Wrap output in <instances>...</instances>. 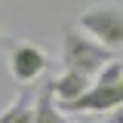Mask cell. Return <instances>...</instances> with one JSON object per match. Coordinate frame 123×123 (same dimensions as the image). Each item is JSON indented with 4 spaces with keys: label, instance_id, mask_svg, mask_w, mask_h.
<instances>
[{
    "label": "cell",
    "instance_id": "3957f363",
    "mask_svg": "<svg viewBox=\"0 0 123 123\" xmlns=\"http://www.w3.org/2000/svg\"><path fill=\"white\" fill-rule=\"evenodd\" d=\"M77 25H80V31H86L92 40L108 46L111 52L123 49V6H117V3L86 6L80 12V18H77Z\"/></svg>",
    "mask_w": 123,
    "mask_h": 123
},
{
    "label": "cell",
    "instance_id": "ba28073f",
    "mask_svg": "<svg viewBox=\"0 0 123 123\" xmlns=\"http://www.w3.org/2000/svg\"><path fill=\"white\" fill-rule=\"evenodd\" d=\"M105 123H123V105H120V108H114V111H108Z\"/></svg>",
    "mask_w": 123,
    "mask_h": 123
},
{
    "label": "cell",
    "instance_id": "7a4b0ae2",
    "mask_svg": "<svg viewBox=\"0 0 123 123\" xmlns=\"http://www.w3.org/2000/svg\"><path fill=\"white\" fill-rule=\"evenodd\" d=\"M123 105V62H108L105 71L92 80L86 95H80L71 105H62V111H77V114H105Z\"/></svg>",
    "mask_w": 123,
    "mask_h": 123
},
{
    "label": "cell",
    "instance_id": "277c9868",
    "mask_svg": "<svg viewBox=\"0 0 123 123\" xmlns=\"http://www.w3.org/2000/svg\"><path fill=\"white\" fill-rule=\"evenodd\" d=\"M49 62H46V52L34 43H12L9 49V71H12L15 83H34L37 77L46 74Z\"/></svg>",
    "mask_w": 123,
    "mask_h": 123
},
{
    "label": "cell",
    "instance_id": "30bf717a",
    "mask_svg": "<svg viewBox=\"0 0 123 123\" xmlns=\"http://www.w3.org/2000/svg\"><path fill=\"white\" fill-rule=\"evenodd\" d=\"M0 34H3V22H0Z\"/></svg>",
    "mask_w": 123,
    "mask_h": 123
},
{
    "label": "cell",
    "instance_id": "6da1fadb",
    "mask_svg": "<svg viewBox=\"0 0 123 123\" xmlns=\"http://www.w3.org/2000/svg\"><path fill=\"white\" fill-rule=\"evenodd\" d=\"M108 62H114V52L92 40L86 31H74L71 25L62 28V65L65 71H77L83 77H95L105 71Z\"/></svg>",
    "mask_w": 123,
    "mask_h": 123
},
{
    "label": "cell",
    "instance_id": "8992f818",
    "mask_svg": "<svg viewBox=\"0 0 123 123\" xmlns=\"http://www.w3.org/2000/svg\"><path fill=\"white\" fill-rule=\"evenodd\" d=\"M55 83V95H59V105H71L80 95H86L92 86V77H83L77 71H62V77L52 80Z\"/></svg>",
    "mask_w": 123,
    "mask_h": 123
},
{
    "label": "cell",
    "instance_id": "9c48e42d",
    "mask_svg": "<svg viewBox=\"0 0 123 123\" xmlns=\"http://www.w3.org/2000/svg\"><path fill=\"white\" fill-rule=\"evenodd\" d=\"M77 123H98V120H92V117H80Z\"/></svg>",
    "mask_w": 123,
    "mask_h": 123
},
{
    "label": "cell",
    "instance_id": "5b68a950",
    "mask_svg": "<svg viewBox=\"0 0 123 123\" xmlns=\"http://www.w3.org/2000/svg\"><path fill=\"white\" fill-rule=\"evenodd\" d=\"M34 123H68V117H65V111L59 105L52 80L40 83L37 92H34Z\"/></svg>",
    "mask_w": 123,
    "mask_h": 123
},
{
    "label": "cell",
    "instance_id": "52a82bcc",
    "mask_svg": "<svg viewBox=\"0 0 123 123\" xmlns=\"http://www.w3.org/2000/svg\"><path fill=\"white\" fill-rule=\"evenodd\" d=\"M0 123H34V92L22 89L0 111Z\"/></svg>",
    "mask_w": 123,
    "mask_h": 123
}]
</instances>
